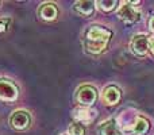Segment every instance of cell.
Wrapping results in <instances>:
<instances>
[{"label":"cell","mask_w":154,"mask_h":135,"mask_svg":"<svg viewBox=\"0 0 154 135\" xmlns=\"http://www.w3.org/2000/svg\"><path fill=\"white\" fill-rule=\"evenodd\" d=\"M112 32L101 26H89L84 32L82 46L91 54H100L108 46Z\"/></svg>","instance_id":"obj_1"},{"label":"cell","mask_w":154,"mask_h":135,"mask_svg":"<svg viewBox=\"0 0 154 135\" xmlns=\"http://www.w3.org/2000/svg\"><path fill=\"white\" fill-rule=\"evenodd\" d=\"M31 123V116L27 111L23 109H18L15 111L10 118V124L15 130H26Z\"/></svg>","instance_id":"obj_2"},{"label":"cell","mask_w":154,"mask_h":135,"mask_svg":"<svg viewBox=\"0 0 154 135\" xmlns=\"http://www.w3.org/2000/svg\"><path fill=\"white\" fill-rule=\"evenodd\" d=\"M76 99L82 107L84 106L87 107L96 101V99H97V92H96V89L93 87H91V85H84V87H81L77 91Z\"/></svg>","instance_id":"obj_3"},{"label":"cell","mask_w":154,"mask_h":135,"mask_svg":"<svg viewBox=\"0 0 154 135\" xmlns=\"http://www.w3.org/2000/svg\"><path fill=\"white\" fill-rule=\"evenodd\" d=\"M18 88L8 80H0V100L14 101L18 99Z\"/></svg>","instance_id":"obj_4"},{"label":"cell","mask_w":154,"mask_h":135,"mask_svg":"<svg viewBox=\"0 0 154 135\" xmlns=\"http://www.w3.org/2000/svg\"><path fill=\"white\" fill-rule=\"evenodd\" d=\"M131 50H133L134 54L139 57H143L147 54V51L150 50L149 49V37L143 34L135 35L131 41Z\"/></svg>","instance_id":"obj_5"},{"label":"cell","mask_w":154,"mask_h":135,"mask_svg":"<svg viewBox=\"0 0 154 135\" xmlns=\"http://www.w3.org/2000/svg\"><path fill=\"white\" fill-rule=\"evenodd\" d=\"M118 16H119V19H122L125 23L131 24L139 19V12L133 5H130V3H123V4L120 5L119 11H118Z\"/></svg>","instance_id":"obj_6"},{"label":"cell","mask_w":154,"mask_h":135,"mask_svg":"<svg viewBox=\"0 0 154 135\" xmlns=\"http://www.w3.org/2000/svg\"><path fill=\"white\" fill-rule=\"evenodd\" d=\"M73 118L79 122L82 123H91L96 118V112L93 109L88 108V107H80L73 111Z\"/></svg>","instance_id":"obj_7"},{"label":"cell","mask_w":154,"mask_h":135,"mask_svg":"<svg viewBox=\"0 0 154 135\" xmlns=\"http://www.w3.org/2000/svg\"><path fill=\"white\" fill-rule=\"evenodd\" d=\"M120 97H122V93H120L119 88L114 87V85L107 87L103 92V99L107 104H118Z\"/></svg>","instance_id":"obj_8"},{"label":"cell","mask_w":154,"mask_h":135,"mask_svg":"<svg viewBox=\"0 0 154 135\" xmlns=\"http://www.w3.org/2000/svg\"><path fill=\"white\" fill-rule=\"evenodd\" d=\"M99 134L100 135H122L116 122L114 119H108L99 126Z\"/></svg>","instance_id":"obj_9"},{"label":"cell","mask_w":154,"mask_h":135,"mask_svg":"<svg viewBox=\"0 0 154 135\" xmlns=\"http://www.w3.org/2000/svg\"><path fill=\"white\" fill-rule=\"evenodd\" d=\"M38 12H39L41 18L45 19V20H54V19L57 18L58 11H57V7L53 3H45V4L41 5Z\"/></svg>","instance_id":"obj_10"},{"label":"cell","mask_w":154,"mask_h":135,"mask_svg":"<svg viewBox=\"0 0 154 135\" xmlns=\"http://www.w3.org/2000/svg\"><path fill=\"white\" fill-rule=\"evenodd\" d=\"M75 11L79 15L81 16H91L95 11V3L93 2H88V0H84V2H76L75 3Z\"/></svg>","instance_id":"obj_11"},{"label":"cell","mask_w":154,"mask_h":135,"mask_svg":"<svg viewBox=\"0 0 154 135\" xmlns=\"http://www.w3.org/2000/svg\"><path fill=\"white\" fill-rule=\"evenodd\" d=\"M149 130V122H147L145 118L142 116H138L135 119V123H134V127H133V131L134 134L137 135H143L147 133Z\"/></svg>","instance_id":"obj_12"},{"label":"cell","mask_w":154,"mask_h":135,"mask_svg":"<svg viewBox=\"0 0 154 135\" xmlns=\"http://www.w3.org/2000/svg\"><path fill=\"white\" fill-rule=\"evenodd\" d=\"M84 127L80 123H72L69 126V135H84Z\"/></svg>","instance_id":"obj_13"},{"label":"cell","mask_w":154,"mask_h":135,"mask_svg":"<svg viewBox=\"0 0 154 135\" xmlns=\"http://www.w3.org/2000/svg\"><path fill=\"white\" fill-rule=\"evenodd\" d=\"M97 4L100 5V8L103 11H111L115 8V5H116V2L115 0H109V2H104V0H100V2H97Z\"/></svg>","instance_id":"obj_14"},{"label":"cell","mask_w":154,"mask_h":135,"mask_svg":"<svg viewBox=\"0 0 154 135\" xmlns=\"http://www.w3.org/2000/svg\"><path fill=\"white\" fill-rule=\"evenodd\" d=\"M11 23V19L10 18H2L0 19V32H4L8 30Z\"/></svg>","instance_id":"obj_15"},{"label":"cell","mask_w":154,"mask_h":135,"mask_svg":"<svg viewBox=\"0 0 154 135\" xmlns=\"http://www.w3.org/2000/svg\"><path fill=\"white\" fill-rule=\"evenodd\" d=\"M149 49H150V51H152L153 56H154V37L149 38Z\"/></svg>","instance_id":"obj_16"},{"label":"cell","mask_w":154,"mask_h":135,"mask_svg":"<svg viewBox=\"0 0 154 135\" xmlns=\"http://www.w3.org/2000/svg\"><path fill=\"white\" fill-rule=\"evenodd\" d=\"M149 27H150V30H152V31H154V16H152V18H150Z\"/></svg>","instance_id":"obj_17"},{"label":"cell","mask_w":154,"mask_h":135,"mask_svg":"<svg viewBox=\"0 0 154 135\" xmlns=\"http://www.w3.org/2000/svg\"><path fill=\"white\" fill-rule=\"evenodd\" d=\"M61 135H69V134H61Z\"/></svg>","instance_id":"obj_18"}]
</instances>
